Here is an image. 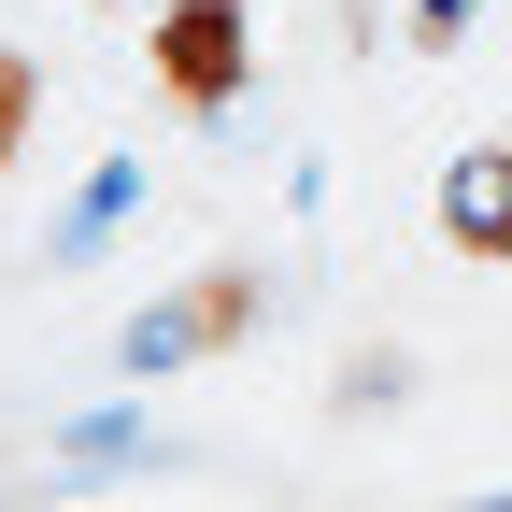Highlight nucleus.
I'll use <instances>...</instances> for the list:
<instances>
[{
    "label": "nucleus",
    "mask_w": 512,
    "mask_h": 512,
    "mask_svg": "<svg viewBox=\"0 0 512 512\" xmlns=\"http://www.w3.org/2000/svg\"><path fill=\"white\" fill-rule=\"evenodd\" d=\"M15 114H29V72H15V57H0V143H15Z\"/></svg>",
    "instance_id": "20e7f679"
},
{
    "label": "nucleus",
    "mask_w": 512,
    "mask_h": 512,
    "mask_svg": "<svg viewBox=\"0 0 512 512\" xmlns=\"http://www.w3.org/2000/svg\"><path fill=\"white\" fill-rule=\"evenodd\" d=\"M427 29H441V43H456V29H470V0H427Z\"/></svg>",
    "instance_id": "39448f33"
},
{
    "label": "nucleus",
    "mask_w": 512,
    "mask_h": 512,
    "mask_svg": "<svg viewBox=\"0 0 512 512\" xmlns=\"http://www.w3.org/2000/svg\"><path fill=\"white\" fill-rule=\"evenodd\" d=\"M171 57H185V100H228V15H185Z\"/></svg>",
    "instance_id": "7ed1b4c3"
},
{
    "label": "nucleus",
    "mask_w": 512,
    "mask_h": 512,
    "mask_svg": "<svg viewBox=\"0 0 512 512\" xmlns=\"http://www.w3.org/2000/svg\"><path fill=\"white\" fill-rule=\"evenodd\" d=\"M484 512H512V498H484Z\"/></svg>",
    "instance_id": "423d86ee"
},
{
    "label": "nucleus",
    "mask_w": 512,
    "mask_h": 512,
    "mask_svg": "<svg viewBox=\"0 0 512 512\" xmlns=\"http://www.w3.org/2000/svg\"><path fill=\"white\" fill-rule=\"evenodd\" d=\"M441 228H456L470 256H512V157H456V185H441Z\"/></svg>",
    "instance_id": "f03ea898"
},
{
    "label": "nucleus",
    "mask_w": 512,
    "mask_h": 512,
    "mask_svg": "<svg viewBox=\"0 0 512 512\" xmlns=\"http://www.w3.org/2000/svg\"><path fill=\"white\" fill-rule=\"evenodd\" d=\"M242 328H256V271H200L171 313H143V342H128V356L171 370V356H214V342H242Z\"/></svg>",
    "instance_id": "f257e3e1"
}]
</instances>
